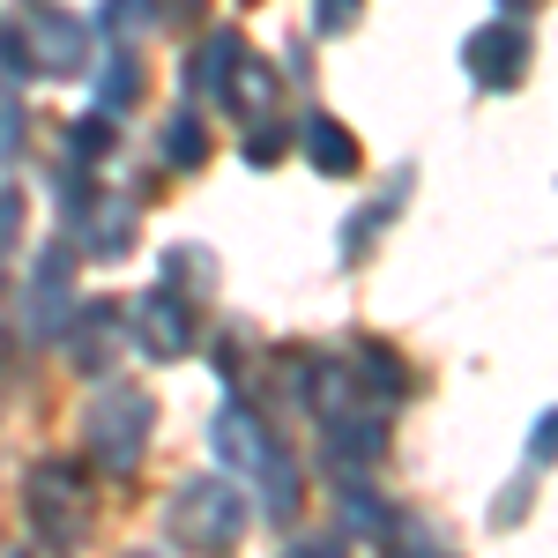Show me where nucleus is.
<instances>
[{
    "label": "nucleus",
    "instance_id": "obj_12",
    "mask_svg": "<svg viewBox=\"0 0 558 558\" xmlns=\"http://www.w3.org/2000/svg\"><path fill=\"white\" fill-rule=\"evenodd\" d=\"M165 165H172V172H202V165H209V128H202V112H179L172 128H165Z\"/></svg>",
    "mask_w": 558,
    "mask_h": 558
},
{
    "label": "nucleus",
    "instance_id": "obj_11",
    "mask_svg": "<svg viewBox=\"0 0 558 558\" xmlns=\"http://www.w3.org/2000/svg\"><path fill=\"white\" fill-rule=\"evenodd\" d=\"M239 112H268L276 105V68L268 60H254V52H239V68H231V89H223Z\"/></svg>",
    "mask_w": 558,
    "mask_h": 558
},
{
    "label": "nucleus",
    "instance_id": "obj_25",
    "mask_svg": "<svg viewBox=\"0 0 558 558\" xmlns=\"http://www.w3.org/2000/svg\"><path fill=\"white\" fill-rule=\"evenodd\" d=\"M499 8H507V15H529V8H536V0H499Z\"/></svg>",
    "mask_w": 558,
    "mask_h": 558
},
{
    "label": "nucleus",
    "instance_id": "obj_9",
    "mask_svg": "<svg viewBox=\"0 0 558 558\" xmlns=\"http://www.w3.org/2000/svg\"><path fill=\"white\" fill-rule=\"evenodd\" d=\"M299 142H305V165H313V172H328V179H350V172H357V134H350L343 120L313 112Z\"/></svg>",
    "mask_w": 558,
    "mask_h": 558
},
{
    "label": "nucleus",
    "instance_id": "obj_19",
    "mask_svg": "<svg viewBox=\"0 0 558 558\" xmlns=\"http://www.w3.org/2000/svg\"><path fill=\"white\" fill-rule=\"evenodd\" d=\"M529 462H536V470H551V462H558V410L536 425V439H529Z\"/></svg>",
    "mask_w": 558,
    "mask_h": 558
},
{
    "label": "nucleus",
    "instance_id": "obj_15",
    "mask_svg": "<svg viewBox=\"0 0 558 558\" xmlns=\"http://www.w3.org/2000/svg\"><path fill=\"white\" fill-rule=\"evenodd\" d=\"M165 283H172L179 299L209 291V254H194V246H179V254H165Z\"/></svg>",
    "mask_w": 558,
    "mask_h": 558
},
{
    "label": "nucleus",
    "instance_id": "obj_13",
    "mask_svg": "<svg viewBox=\"0 0 558 558\" xmlns=\"http://www.w3.org/2000/svg\"><path fill=\"white\" fill-rule=\"evenodd\" d=\"M105 328H112V305H89V313H75V328H68V336H75V365H89V373H97V365H105V357H112V343H105Z\"/></svg>",
    "mask_w": 558,
    "mask_h": 558
},
{
    "label": "nucleus",
    "instance_id": "obj_3",
    "mask_svg": "<svg viewBox=\"0 0 558 558\" xmlns=\"http://www.w3.org/2000/svg\"><path fill=\"white\" fill-rule=\"evenodd\" d=\"M23 507H31V529L45 544H75L89 521V484H83V462H38L23 476Z\"/></svg>",
    "mask_w": 558,
    "mask_h": 558
},
{
    "label": "nucleus",
    "instance_id": "obj_4",
    "mask_svg": "<svg viewBox=\"0 0 558 558\" xmlns=\"http://www.w3.org/2000/svg\"><path fill=\"white\" fill-rule=\"evenodd\" d=\"M462 68H470V83H484V89H514L521 75H529V31H521V15L484 23V31L462 45Z\"/></svg>",
    "mask_w": 558,
    "mask_h": 558
},
{
    "label": "nucleus",
    "instance_id": "obj_17",
    "mask_svg": "<svg viewBox=\"0 0 558 558\" xmlns=\"http://www.w3.org/2000/svg\"><path fill=\"white\" fill-rule=\"evenodd\" d=\"M68 149H75V165H97V157L112 149V112H97V120H75Z\"/></svg>",
    "mask_w": 558,
    "mask_h": 558
},
{
    "label": "nucleus",
    "instance_id": "obj_8",
    "mask_svg": "<svg viewBox=\"0 0 558 558\" xmlns=\"http://www.w3.org/2000/svg\"><path fill=\"white\" fill-rule=\"evenodd\" d=\"M60 313H68V246H45L38 276H31V313H23V328H31V336H52Z\"/></svg>",
    "mask_w": 558,
    "mask_h": 558
},
{
    "label": "nucleus",
    "instance_id": "obj_2",
    "mask_svg": "<svg viewBox=\"0 0 558 558\" xmlns=\"http://www.w3.org/2000/svg\"><path fill=\"white\" fill-rule=\"evenodd\" d=\"M172 536L202 558H223L239 536H246V499L223 484V476H202L172 499Z\"/></svg>",
    "mask_w": 558,
    "mask_h": 558
},
{
    "label": "nucleus",
    "instance_id": "obj_20",
    "mask_svg": "<svg viewBox=\"0 0 558 558\" xmlns=\"http://www.w3.org/2000/svg\"><path fill=\"white\" fill-rule=\"evenodd\" d=\"M276 149H283V134H276V128L246 134V165H254V172H260V165H276Z\"/></svg>",
    "mask_w": 558,
    "mask_h": 558
},
{
    "label": "nucleus",
    "instance_id": "obj_6",
    "mask_svg": "<svg viewBox=\"0 0 558 558\" xmlns=\"http://www.w3.org/2000/svg\"><path fill=\"white\" fill-rule=\"evenodd\" d=\"M31 52H38V75H75V68L89 60L83 15H68V8H38V15H31Z\"/></svg>",
    "mask_w": 558,
    "mask_h": 558
},
{
    "label": "nucleus",
    "instance_id": "obj_14",
    "mask_svg": "<svg viewBox=\"0 0 558 558\" xmlns=\"http://www.w3.org/2000/svg\"><path fill=\"white\" fill-rule=\"evenodd\" d=\"M134 89H142V68H134L128 52H112V68L97 75V112H112V120H120V112L134 105Z\"/></svg>",
    "mask_w": 558,
    "mask_h": 558
},
{
    "label": "nucleus",
    "instance_id": "obj_1",
    "mask_svg": "<svg viewBox=\"0 0 558 558\" xmlns=\"http://www.w3.org/2000/svg\"><path fill=\"white\" fill-rule=\"evenodd\" d=\"M149 417H157V410H149V395H142V387H105V395H89V410H83V447L112 476H128L134 462H142Z\"/></svg>",
    "mask_w": 558,
    "mask_h": 558
},
{
    "label": "nucleus",
    "instance_id": "obj_21",
    "mask_svg": "<svg viewBox=\"0 0 558 558\" xmlns=\"http://www.w3.org/2000/svg\"><path fill=\"white\" fill-rule=\"evenodd\" d=\"M15 231H23V202L0 194V260H8V246H15Z\"/></svg>",
    "mask_w": 558,
    "mask_h": 558
},
{
    "label": "nucleus",
    "instance_id": "obj_22",
    "mask_svg": "<svg viewBox=\"0 0 558 558\" xmlns=\"http://www.w3.org/2000/svg\"><path fill=\"white\" fill-rule=\"evenodd\" d=\"M23 142V112H15V97H0V157Z\"/></svg>",
    "mask_w": 558,
    "mask_h": 558
},
{
    "label": "nucleus",
    "instance_id": "obj_18",
    "mask_svg": "<svg viewBox=\"0 0 558 558\" xmlns=\"http://www.w3.org/2000/svg\"><path fill=\"white\" fill-rule=\"evenodd\" d=\"M0 75H38V52H31V31H0Z\"/></svg>",
    "mask_w": 558,
    "mask_h": 558
},
{
    "label": "nucleus",
    "instance_id": "obj_5",
    "mask_svg": "<svg viewBox=\"0 0 558 558\" xmlns=\"http://www.w3.org/2000/svg\"><path fill=\"white\" fill-rule=\"evenodd\" d=\"M134 343L149 350V357H186L194 350V313L179 299L172 283H157L149 299L134 305Z\"/></svg>",
    "mask_w": 558,
    "mask_h": 558
},
{
    "label": "nucleus",
    "instance_id": "obj_24",
    "mask_svg": "<svg viewBox=\"0 0 558 558\" xmlns=\"http://www.w3.org/2000/svg\"><path fill=\"white\" fill-rule=\"evenodd\" d=\"M291 558H336V551H328V544H299Z\"/></svg>",
    "mask_w": 558,
    "mask_h": 558
},
{
    "label": "nucleus",
    "instance_id": "obj_16",
    "mask_svg": "<svg viewBox=\"0 0 558 558\" xmlns=\"http://www.w3.org/2000/svg\"><path fill=\"white\" fill-rule=\"evenodd\" d=\"M357 373H365V387H387V402L402 395V365H395V350H373V343H357Z\"/></svg>",
    "mask_w": 558,
    "mask_h": 558
},
{
    "label": "nucleus",
    "instance_id": "obj_7",
    "mask_svg": "<svg viewBox=\"0 0 558 558\" xmlns=\"http://www.w3.org/2000/svg\"><path fill=\"white\" fill-rule=\"evenodd\" d=\"M216 454H223V470H246V476H254L260 462L276 454V432L260 425L254 410H239V402H231V410H216Z\"/></svg>",
    "mask_w": 558,
    "mask_h": 558
},
{
    "label": "nucleus",
    "instance_id": "obj_23",
    "mask_svg": "<svg viewBox=\"0 0 558 558\" xmlns=\"http://www.w3.org/2000/svg\"><path fill=\"white\" fill-rule=\"evenodd\" d=\"M320 8V31H343L350 15H357V0H313Z\"/></svg>",
    "mask_w": 558,
    "mask_h": 558
},
{
    "label": "nucleus",
    "instance_id": "obj_10",
    "mask_svg": "<svg viewBox=\"0 0 558 558\" xmlns=\"http://www.w3.org/2000/svg\"><path fill=\"white\" fill-rule=\"evenodd\" d=\"M239 52H246V45H239V31H209V45H202V52H194V68H186L194 97H202V89H209V97H223V89H231V68H239Z\"/></svg>",
    "mask_w": 558,
    "mask_h": 558
},
{
    "label": "nucleus",
    "instance_id": "obj_26",
    "mask_svg": "<svg viewBox=\"0 0 558 558\" xmlns=\"http://www.w3.org/2000/svg\"><path fill=\"white\" fill-rule=\"evenodd\" d=\"M15 558H60V544H45V551H15Z\"/></svg>",
    "mask_w": 558,
    "mask_h": 558
}]
</instances>
